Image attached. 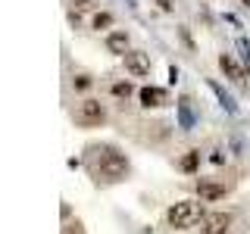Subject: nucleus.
<instances>
[{
    "instance_id": "ddd939ff",
    "label": "nucleus",
    "mask_w": 250,
    "mask_h": 234,
    "mask_svg": "<svg viewBox=\"0 0 250 234\" xmlns=\"http://www.w3.org/2000/svg\"><path fill=\"white\" fill-rule=\"evenodd\" d=\"M131 94H135V84H131L128 78H122V81H113V84H109V97H116V100H128Z\"/></svg>"
},
{
    "instance_id": "4468645a",
    "label": "nucleus",
    "mask_w": 250,
    "mask_h": 234,
    "mask_svg": "<svg viewBox=\"0 0 250 234\" xmlns=\"http://www.w3.org/2000/svg\"><path fill=\"white\" fill-rule=\"evenodd\" d=\"M60 234H88V231H84V225L78 222V218H69V222H62Z\"/></svg>"
},
{
    "instance_id": "0eeeda50",
    "label": "nucleus",
    "mask_w": 250,
    "mask_h": 234,
    "mask_svg": "<svg viewBox=\"0 0 250 234\" xmlns=\"http://www.w3.org/2000/svg\"><path fill=\"white\" fill-rule=\"evenodd\" d=\"M194 191H197V197L203 203H213V200H225L231 187L222 184V181H213V178H200V181L194 184Z\"/></svg>"
},
{
    "instance_id": "f3484780",
    "label": "nucleus",
    "mask_w": 250,
    "mask_h": 234,
    "mask_svg": "<svg viewBox=\"0 0 250 234\" xmlns=\"http://www.w3.org/2000/svg\"><path fill=\"white\" fill-rule=\"evenodd\" d=\"M209 159H213V162H216V166H222V162H225V156H222V153H219V150H216L213 156H209Z\"/></svg>"
},
{
    "instance_id": "423d86ee",
    "label": "nucleus",
    "mask_w": 250,
    "mask_h": 234,
    "mask_svg": "<svg viewBox=\"0 0 250 234\" xmlns=\"http://www.w3.org/2000/svg\"><path fill=\"white\" fill-rule=\"evenodd\" d=\"M138 100H141V109H166L172 103L169 91L156 88V84H144V88L138 91Z\"/></svg>"
},
{
    "instance_id": "f03ea898",
    "label": "nucleus",
    "mask_w": 250,
    "mask_h": 234,
    "mask_svg": "<svg viewBox=\"0 0 250 234\" xmlns=\"http://www.w3.org/2000/svg\"><path fill=\"white\" fill-rule=\"evenodd\" d=\"M207 218V209H203V200H175L166 209V225L172 231H188L194 225H200Z\"/></svg>"
},
{
    "instance_id": "7ed1b4c3",
    "label": "nucleus",
    "mask_w": 250,
    "mask_h": 234,
    "mask_svg": "<svg viewBox=\"0 0 250 234\" xmlns=\"http://www.w3.org/2000/svg\"><path fill=\"white\" fill-rule=\"evenodd\" d=\"M106 119H109L106 103H104V100H97V97H84V100H78V103L72 106V125H75V128H82V131L104 128Z\"/></svg>"
},
{
    "instance_id": "9d476101",
    "label": "nucleus",
    "mask_w": 250,
    "mask_h": 234,
    "mask_svg": "<svg viewBox=\"0 0 250 234\" xmlns=\"http://www.w3.org/2000/svg\"><path fill=\"white\" fill-rule=\"evenodd\" d=\"M200 162H203V153L200 150H185L175 159V169L182 172V175H197V172H200Z\"/></svg>"
},
{
    "instance_id": "2eb2a0df",
    "label": "nucleus",
    "mask_w": 250,
    "mask_h": 234,
    "mask_svg": "<svg viewBox=\"0 0 250 234\" xmlns=\"http://www.w3.org/2000/svg\"><path fill=\"white\" fill-rule=\"evenodd\" d=\"M100 0H69V6L72 10H91V6H97Z\"/></svg>"
},
{
    "instance_id": "dca6fc26",
    "label": "nucleus",
    "mask_w": 250,
    "mask_h": 234,
    "mask_svg": "<svg viewBox=\"0 0 250 234\" xmlns=\"http://www.w3.org/2000/svg\"><path fill=\"white\" fill-rule=\"evenodd\" d=\"M156 3H160L163 13H172V10H175V6H172V0H156Z\"/></svg>"
},
{
    "instance_id": "39448f33",
    "label": "nucleus",
    "mask_w": 250,
    "mask_h": 234,
    "mask_svg": "<svg viewBox=\"0 0 250 234\" xmlns=\"http://www.w3.org/2000/svg\"><path fill=\"white\" fill-rule=\"evenodd\" d=\"M122 66H125V72H128L131 78H147V75H150V69H153V62H150V53L128 50L122 57Z\"/></svg>"
},
{
    "instance_id": "6e6552de",
    "label": "nucleus",
    "mask_w": 250,
    "mask_h": 234,
    "mask_svg": "<svg viewBox=\"0 0 250 234\" xmlns=\"http://www.w3.org/2000/svg\"><path fill=\"white\" fill-rule=\"evenodd\" d=\"M104 47L113 53V57H125V53L131 50V35H128L125 28H113V31L104 38Z\"/></svg>"
},
{
    "instance_id": "20e7f679",
    "label": "nucleus",
    "mask_w": 250,
    "mask_h": 234,
    "mask_svg": "<svg viewBox=\"0 0 250 234\" xmlns=\"http://www.w3.org/2000/svg\"><path fill=\"white\" fill-rule=\"evenodd\" d=\"M234 228V213L231 209H213L200 222V234H229Z\"/></svg>"
},
{
    "instance_id": "9b49d317",
    "label": "nucleus",
    "mask_w": 250,
    "mask_h": 234,
    "mask_svg": "<svg viewBox=\"0 0 250 234\" xmlns=\"http://www.w3.org/2000/svg\"><path fill=\"white\" fill-rule=\"evenodd\" d=\"M113 22H116V16L109 13V10H97V13L91 16V28H94V31H106V35H109Z\"/></svg>"
},
{
    "instance_id": "1a4fd4ad",
    "label": "nucleus",
    "mask_w": 250,
    "mask_h": 234,
    "mask_svg": "<svg viewBox=\"0 0 250 234\" xmlns=\"http://www.w3.org/2000/svg\"><path fill=\"white\" fill-rule=\"evenodd\" d=\"M219 69H222V75L229 78V81H234V84H244V69H241V62L231 57V53H219Z\"/></svg>"
},
{
    "instance_id": "f8f14e48",
    "label": "nucleus",
    "mask_w": 250,
    "mask_h": 234,
    "mask_svg": "<svg viewBox=\"0 0 250 234\" xmlns=\"http://www.w3.org/2000/svg\"><path fill=\"white\" fill-rule=\"evenodd\" d=\"M69 88H72L75 94H88L94 88V75L91 72H75L72 78H69Z\"/></svg>"
},
{
    "instance_id": "f257e3e1",
    "label": "nucleus",
    "mask_w": 250,
    "mask_h": 234,
    "mask_svg": "<svg viewBox=\"0 0 250 234\" xmlns=\"http://www.w3.org/2000/svg\"><path fill=\"white\" fill-rule=\"evenodd\" d=\"M84 169L97 184H122L131 178V159L116 144H91L84 150Z\"/></svg>"
},
{
    "instance_id": "a211bd4d",
    "label": "nucleus",
    "mask_w": 250,
    "mask_h": 234,
    "mask_svg": "<svg viewBox=\"0 0 250 234\" xmlns=\"http://www.w3.org/2000/svg\"><path fill=\"white\" fill-rule=\"evenodd\" d=\"M241 6H250V0H241Z\"/></svg>"
}]
</instances>
